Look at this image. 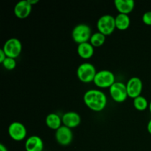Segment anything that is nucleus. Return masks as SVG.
I'll use <instances>...</instances> for the list:
<instances>
[{
	"mask_svg": "<svg viewBox=\"0 0 151 151\" xmlns=\"http://www.w3.org/2000/svg\"><path fill=\"white\" fill-rule=\"evenodd\" d=\"M91 29L88 24L81 23L77 24L72 31V38L78 44L88 42L91 38Z\"/></svg>",
	"mask_w": 151,
	"mask_h": 151,
	"instance_id": "3",
	"label": "nucleus"
},
{
	"mask_svg": "<svg viewBox=\"0 0 151 151\" xmlns=\"http://www.w3.org/2000/svg\"><path fill=\"white\" fill-rule=\"evenodd\" d=\"M83 101L86 106L94 111H102L107 106L108 100L106 94L100 89L92 88L85 92Z\"/></svg>",
	"mask_w": 151,
	"mask_h": 151,
	"instance_id": "1",
	"label": "nucleus"
},
{
	"mask_svg": "<svg viewBox=\"0 0 151 151\" xmlns=\"http://www.w3.org/2000/svg\"><path fill=\"white\" fill-rule=\"evenodd\" d=\"M7 57L16 59L20 55L22 51V44L20 40L16 38H10L4 42L1 48Z\"/></svg>",
	"mask_w": 151,
	"mask_h": 151,
	"instance_id": "7",
	"label": "nucleus"
},
{
	"mask_svg": "<svg viewBox=\"0 0 151 151\" xmlns=\"http://www.w3.org/2000/svg\"><path fill=\"white\" fill-rule=\"evenodd\" d=\"M6 58H7V55H6V54L4 53V52L3 51L2 49H1V50H0V63H2V62L5 60Z\"/></svg>",
	"mask_w": 151,
	"mask_h": 151,
	"instance_id": "22",
	"label": "nucleus"
},
{
	"mask_svg": "<svg viewBox=\"0 0 151 151\" xmlns=\"http://www.w3.org/2000/svg\"><path fill=\"white\" fill-rule=\"evenodd\" d=\"M133 105L137 110L141 111L146 110L149 107V103L147 102V100L142 95L134 99Z\"/></svg>",
	"mask_w": 151,
	"mask_h": 151,
	"instance_id": "19",
	"label": "nucleus"
},
{
	"mask_svg": "<svg viewBox=\"0 0 151 151\" xmlns=\"http://www.w3.org/2000/svg\"><path fill=\"white\" fill-rule=\"evenodd\" d=\"M97 72L94 65L88 62H85L78 66L77 69V76L81 82L88 83L94 81Z\"/></svg>",
	"mask_w": 151,
	"mask_h": 151,
	"instance_id": "2",
	"label": "nucleus"
},
{
	"mask_svg": "<svg viewBox=\"0 0 151 151\" xmlns=\"http://www.w3.org/2000/svg\"><path fill=\"white\" fill-rule=\"evenodd\" d=\"M63 125L69 128L78 127L81 122V117L78 113L75 111H67L61 116Z\"/></svg>",
	"mask_w": 151,
	"mask_h": 151,
	"instance_id": "12",
	"label": "nucleus"
},
{
	"mask_svg": "<svg viewBox=\"0 0 151 151\" xmlns=\"http://www.w3.org/2000/svg\"><path fill=\"white\" fill-rule=\"evenodd\" d=\"M45 123L49 128L52 130L58 129L62 126V118L56 113H50L46 116Z\"/></svg>",
	"mask_w": 151,
	"mask_h": 151,
	"instance_id": "16",
	"label": "nucleus"
},
{
	"mask_svg": "<svg viewBox=\"0 0 151 151\" xmlns=\"http://www.w3.org/2000/svg\"><path fill=\"white\" fill-rule=\"evenodd\" d=\"M77 52L78 55L83 59H89L94 53V47L90 44V42H85L78 44Z\"/></svg>",
	"mask_w": 151,
	"mask_h": 151,
	"instance_id": "15",
	"label": "nucleus"
},
{
	"mask_svg": "<svg viewBox=\"0 0 151 151\" xmlns=\"http://www.w3.org/2000/svg\"><path fill=\"white\" fill-rule=\"evenodd\" d=\"M114 5L119 13L128 15L135 7L134 0H115Z\"/></svg>",
	"mask_w": 151,
	"mask_h": 151,
	"instance_id": "14",
	"label": "nucleus"
},
{
	"mask_svg": "<svg viewBox=\"0 0 151 151\" xmlns=\"http://www.w3.org/2000/svg\"><path fill=\"white\" fill-rule=\"evenodd\" d=\"M109 94L114 102L118 103H123L128 97L126 84L121 81H116L109 88Z\"/></svg>",
	"mask_w": 151,
	"mask_h": 151,
	"instance_id": "6",
	"label": "nucleus"
},
{
	"mask_svg": "<svg viewBox=\"0 0 151 151\" xmlns=\"http://www.w3.org/2000/svg\"><path fill=\"white\" fill-rule=\"evenodd\" d=\"M28 1H29V4L32 6V5H34V4H37V3L39 1V0H28Z\"/></svg>",
	"mask_w": 151,
	"mask_h": 151,
	"instance_id": "25",
	"label": "nucleus"
},
{
	"mask_svg": "<svg viewBox=\"0 0 151 151\" xmlns=\"http://www.w3.org/2000/svg\"><path fill=\"white\" fill-rule=\"evenodd\" d=\"M1 64L4 69H7V70H13L16 66V60L13 58L7 57L5 60L1 63Z\"/></svg>",
	"mask_w": 151,
	"mask_h": 151,
	"instance_id": "20",
	"label": "nucleus"
},
{
	"mask_svg": "<svg viewBox=\"0 0 151 151\" xmlns=\"http://www.w3.org/2000/svg\"><path fill=\"white\" fill-rule=\"evenodd\" d=\"M142 22L145 24L151 26V10L145 12L142 16Z\"/></svg>",
	"mask_w": 151,
	"mask_h": 151,
	"instance_id": "21",
	"label": "nucleus"
},
{
	"mask_svg": "<svg viewBox=\"0 0 151 151\" xmlns=\"http://www.w3.org/2000/svg\"><path fill=\"white\" fill-rule=\"evenodd\" d=\"M147 131L149 132V134H151V119L149 120L148 123H147Z\"/></svg>",
	"mask_w": 151,
	"mask_h": 151,
	"instance_id": "23",
	"label": "nucleus"
},
{
	"mask_svg": "<svg viewBox=\"0 0 151 151\" xmlns=\"http://www.w3.org/2000/svg\"><path fill=\"white\" fill-rule=\"evenodd\" d=\"M115 24H116V28L119 30H126L131 24V19L128 15L118 13L115 16Z\"/></svg>",
	"mask_w": 151,
	"mask_h": 151,
	"instance_id": "17",
	"label": "nucleus"
},
{
	"mask_svg": "<svg viewBox=\"0 0 151 151\" xmlns=\"http://www.w3.org/2000/svg\"><path fill=\"white\" fill-rule=\"evenodd\" d=\"M106 36L100 32H96L92 33L90 38L89 42L94 47H100L106 42Z\"/></svg>",
	"mask_w": 151,
	"mask_h": 151,
	"instance_id": "18",
	"label": "nucleus"
},
{
	"mask_svg": "<svg viewBox=\"0 0 151 151\" xmlns=\"http://www.w3.org/2000/svg\"><path fill=\"white\" fill-rule=\"evenodd\" d=\"M0 151H8L6 146H4L3 144H0Z\"/></svg>",
	"mask_w": 151,
	"mask_h": 151,
	"instance_id": "24",
	"label": "nucleus"
},
{
	"mask_svg": "<svg viewBox=\"0 0 151 151\" xmlns=\"http://www.w3.org/2000/svg\"><path fill=\"white\" fill-rule=\"evenodd\" d=\"M55 140L59 145L62 146H67L72 143L73 139V133L71 128L62 125L55 131Z\"/></svg>",
	"mask_w": 151,
	"mask_h": 151,
	"instance_id": "9",
	"label": "nucleus"
},
{
	"mask_svg": "<svg viewBox=\"0 0 151 151\" xmlns=\"http://www.w3.org/2000/svg\"><path fill=\"white\" fill-rule=\"evenodd\" d=\"M126 87L128 97L134 99L141 95L143 89V83L138 77H132L127 82Z\"/></svg>",
	"mask_w": 151,
	"mask_h": 151,
	"instance_id": "10",
	"label": "nucleus"
},
{
	"mask_svg": "<svg viewBox=\"0 0 151 151\" xmlns=\"http://www.w3.org/2000/svg\"><path fill=\"white\" fill-rule=\"evenodd\" d=\"M32 6L28 0L18 1L14 7V14L18 19H24L29 16L32 11Z\"/></svg>",
	"mask_w": 151,
	"mask_h": 151,
	"instance_id": "11",
	"label": "nucleus"
},
{
	"mask_svg": "<svg viewBox=\"0 0 151 151\" xmlns=\"http://www.w3.org/2000/svg\"><path fill=\"white\" fill-rule=\"evenodd\" d=\"M97 28L98 32H101L106 36L111 35L116 29L115 17L110 14L100 16L97 20Z\"/></svg>",
	"mask_w": 151,
	"mask_h": 151,
	"instance_id": "4",
	"label": "nucleus"
},
{
	"mask_svg": "<svg viewBox=\"0 0 151 151\" xmlns=\"http://www.w3.org/2000/svg\"><path fill=\"white\" fill-rule=\"evenodd\" d=\"M44 142L37 135H32L25 141L24 147L26 151H43Z\"/></svg>",
	"mask_w": 151,
	"mask_h": 151,
	"instance_id": "13",
	"label": "nucleus"
},
{
	"mask_svg": "<svg viewBox=\"0 0 151 151\" xmlns=\"http://www.w3.org/2000/svg\"><path fill=\"white\" fill-rule=\"evenodd\" d=\"M148 109H149V111H150V114H151V100H150V103H149V107H148Z\"/></svg>",
	"mask_w": 151,
	"mask_h": 151,
	"instance_id": "26",
	"label": "nucleus"
},
{
	"mask_svg": "<svg viewBox=\"0 0 151 151\" xmlns=\"http://www.w3.org/2000/svg\"><path fill=\"white\" fill-rule=\"evenodd\" d=\"M116 82L115 75L111 71L100 70L97 72L93 83L96 86L100 88H110Z\"/></svg>",
	"mask_w": 151,
	"mask_h": 151,
	"instance_id": "5",
	"label": "nucleus"
},
{
	"mask_svg": "<svg viewBox=\"0 0 151 151\" xmlns=\"http://www.w3.org/2000/svg\"><path fill=\"white\" fill-rule=\"evenodd\" d=\"M8 134L14 141L20 142L24 139L27 137V129L23 123L20 122H13L8 127Z\"/></svg>",
	"mask_w": 151,
	"mask_h": 151,
	"instance_id": "8",
	"label": "nucleus"
}]
</instances>
